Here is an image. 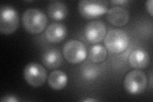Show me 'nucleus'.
Instances as JSON below:
<instances>
[{
    "label": "nucleus",
    "mask_w": 153,
    "mask_h": 102,
    "mask_svg": "<svg viewBox=\"0 0 153 102\" xmlns=\"http://www.w3.org/2000/svg\"><path fill=\"white\" fill-rule=\"evenodd\" d=\"M22 22L24 28L28 33L38 34L45 30L47 17L39 9L29 8L22 14Z\"/></svg>",
    "instance_id": "nucleus-1"
},
{
    "label": "nucleus",
    "mask_w": 153,
    "mask_h": 102,
    "mask_svg": "<svg viewBox=\"0 0 153 102\" xmlns=\"http://www.w3.org/2000/svg\"><path fill=\"white\" fill-rule=\"evenodd\" d=\"M105 45L112 53H121L125 51L130 43L128 34L120 29H112L105 36Z\"/></svg>",
    "instance_id": "nucleus-2"
},
{
    "label": "nucleus",
    "mask_w": 153,
    "mask_h": 102,
    "mask_svg": "<svg viewBox=\"0 0 153 102\" xmlns=\"http://www.w3.org/2000/svg\"><path fill=\"white\" fill-rule=\"evenodd\" d=\"M108 7V2L103 0H82L79 2L78 9L81 16L87 19H92L107 13Z\"/></svg>",
    "instance_id": "nucleus-3"
},
{
    "label": "nucleus",
    "mask_w": 153,
    "mask_h": 102,
    "mask_svg": "<svg viewBox=\"0 0 153 102\" xmlns=\"http://www.w3.org/2000/svg\"><path fill=\"white\" fill-rule=\"evenodd\" d=\"M147 79L143 71L134 70L130 71L124 79V87L128 93L139 95L146 89Z\"/></svg>",
    "instance_id": "nucleus-4"
},
{
    "label": "nucleus",
    "mask_w": 153,
    "mask_h": 102,
    "mask_svg": "<svg viewBox=\"0 0 153 102\" xmlns=\"http://www.w3.org/2000/svg\"><path fill=\"white\" fill-rule=\"evenodd\" d=\"M19 17L16 10L10 6H1L0 10V31L3 35L15 32L19 26Z\"/></svg>",
    "instance_id": "nucleus-5"
},
{
    "label": "nucleus",
    "mask_w": 153,
    "mask_h": 102,
    "mask_svg": "<svg viewBox=\"0 0 153 102\" xmlns=\"http://www.w3.org/2000/svg\"><path fill=\"white\" fill-rule=\"evenodd\" d=\"M63 54L68 63L77 64L85 59L87 51L83 43L76 40H71L65 44Z\"/></svg>",
    "instance_id": "nucleus-6"
},
{
    "label": "nucleus",
    "mask_w": 153,
    "mask_h": 102,
    "mask_svg": "<svg viewBox=\"0 0 153 102\" xmlns=\"http://www.w3.org/2000/svg\"><path fill=\"white\" fill-rule=\"evenodd\" d=\"M24 78L30 86L38 87L45 83L47 78V74L45 69L41 65L31 63L25 67Z\"/></svg>",
    "instance_id": "nucleus-7"
},
{
    "label": "nucleus",
    "mask_w": 153,
    "mask_h": 102,
    "mask_svg": "<svg viewBox=\"0 0 153 102\" xmlns=\"http://www.w3.org/2000/svg\"><path fill=\"white\" fill-rule=\"evenodd\" d=\"M107 32L106 26L102 22L94 21L86 24L84 34L87 40L92 43L101 42L105 36Z\"/></svg>",
    "instance_id": "nucleus-8"
},
{
    "label": "nucleus",
    "mask_w": 153,
    "mask_h": 102,
    "mask_svg": "<svg viewBox=\"0 0 153 102\" xmlns=\"http://www.w3.org/2000/svg\"><path fill=\"white\" fill-rule=\"evenodd\" d=\"M108 21L116 26H123L128 22L130 14L126 8L121 7H114L107 12Z\"/></svg>",
    "instance_id": "nucleus-9"
},
{
    "label": "nucleus",
    "mask_w": 153,
    "mask_h": 102,
    "mask_svg": "<svg viewBox=\"0 0 153 102\" xmlns=\"http://www.w3.org/2000/svg\"><path fill=\"white\" fill-rule=\"evenodd\" d=\"M45 37L51 43H57L63 41L66 36V27L61 23L54 22L51 24L46 29Z\"/></svg>",
    "instance_id": "nucleus-10"
},
{
    "label": "nucleus",
    "mask_w": 153,
    "mask_h": 102,
    "mask_svg": "<svg viewBox=\"0 0 153 102\" xmlns=\"http://www.w3.org/2000/svg\"><path fill=\"white\" fill-rule=\"evenodd\" d=\"M129 63L134 68L143 69L149 65L150 57L144 50L135 49L129 56Z\"/></svg>",
    "instance_id": "nucleus-11"
},
{
    "label": "nucleus",
    "mask_w": 153,
    "mask_h": 102,
    "mask_svg": "<svg viewBox=\"0 0 153 102\" xmlns=\"http://www.w3.org/2000/svg\"><path fill=\"white\" fill-rule=\"evenodd\" d=\"M47 12L51 19L59 21L63 20L67 16L68 9L66 4L63 2L54 1L49 3Z\"/></svg>",
    "instance_id": "nucleus-12"
},
{
    "label": "nucleus",
    "mask_w": 153,
    "mask_h": 102,
    "mask_svg": "<svg viewBox=\"0 0 153 102\" xmlns=\"http://www.w3.org/2000/svg\"><path fill=\"white\" fill-rule=\"evenodd\" d=\"M42 61L48 68L54 69L57 68L61 65L63 62V57L58 50L52 48L44 53L43 55Z\"/></svg>",
    "instance_id": "nucleus-13"
},
{
    "label": "nucleus",
    "mask_w": 153,
    "mask_h": 102,
    "mask_svg": "<svg viewBox=\"0 0 153 102\" xmlns=\"http://www.w3.org/2000/svg\"><path fill=\"white\" fill-rule=\"evenodd\" d=\"M68 82V77L63 71L55 70L49 75L48 83L51 88L54 90L63 89Z\"/></svg>",
    "instance_id": "nucleus-14"
},
{
    "label": "nucleus",
    "mask_w": 153,
    "mask_h": 102,
    "mask_svg": "<svg viewBox=\"0 0 153 102\" xmlns=\"http://www.w3.org/2000/svg\"><path fill=\"white\" fill-rule=\"evenodd\" d=\"M107 56V48L102 45H95L90 48L88 57L89 59L95 63L103 61Z\"/></svg>",
    "instance_id": "nucleus-15"
},
{
    "label": "nucleus",
    "mask_w": 153,
    "mask_h": 102,
    "mask_svg": "<svg viewBox=\"0 0 153 102\" xmlns=\"http://www.w3.org/2000/svg\"><path fill=\"white\" fill-rule=\"evenodd\" d=\"M82 74L86 79H93L98 75V67L93 64H88L83 66Z\"/></svg>",
    "instance_id": "nucleus-16"
},
{
    "label": "nucleus",
    "mask_w": 153,
    "mask_h": 102,
    "mask_svg": "<svg viewBox=\"0 0 153 102\" xmlns=\"http://www.w3.org/2000/svg\"><path fill=\"white\" fill-rule=\"evenodd\" d=\"M1 101L2 102H17L19 100L16 98L15 96L12 95H5L4 96L2 97L1 99Z\"/></svg>",
    "instance_id": "nucleus-17"
},
{
    "label": "nucleus",
    "mask_w": 153,
    "mask_h": 102,
    "mask_svg": "<svg viewBox=\"0 0 153 102\" xmlns=\"http://www.w3.org/2000/svg\"><path fill=\"white\" fill-rule=\"evenodd\" d=\"M152 3L153 1L152 0H149V1H147L146 3V7L147 12L150 13V15L152 16Z\"/></svg>",
    "instance_id": "nucleus-18"
},
{
    "label": "nucleus",
    "mask_w": 153,
    "mask_h": 102,
    "mask_svg": "<svg viewBox=\"0 0 153 102\" xmlns=\"http://www.w3.org/2000/svg\"><path fill=\"white\" fill-rule=\"evenodd\" d=\"M111 3H114V4H125L126 3H128V1H125V0H121V1H111Z\"/></svg>",
    "instance_id": "nucleus-19"
},
{
    "label": "nucleus",
    "mask_w": 153,
    "mask_h": 102,
    "mask_svg": "<svg viewBox=\"0 0 153 102\" xmlns=\"http://www.w3.org/2000/svg\"><path fill=\"white\" fill-rule=\"evenodd\" d=\"M81 101H84V102H96V101H98V100L96 99H93V98H87V99H84L80 100Z\"/></svg>",
    "instance_id": "nucleus-20"
}]
</instances>
